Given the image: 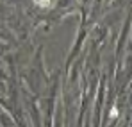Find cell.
I'll list each match as a JSON object with an SVG mask.
<instances>
[{"instance_id": "cell-1", "label": "cell", "mask_w": 132, "mask_h": 127, "mask_svg": "<svg viewBox=\"0 0 132 127\" xmlns=\"http://www.w3.org/2000/svg\"><path fill=\"white\" fill-rule=\"evenodd\" d=\"M34 4H38L39 7H50V0H34Z\"/></svg>"}, {"instance_id": "cell-2", "label": "cell", "mask_w": 132, "mask_h": 127, "mask_svg": "<svg viewBox=\"0 0 132 127\" xmlns=\"http://www.w3.org/2000/svg\"><path fill=\"white\" fill-rule=\"evenodd\" d=\"M109 116H111V118H114V116H118V109H116V107H112V109H111Z\"/></svg>"}]
</instances>
